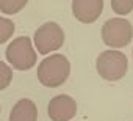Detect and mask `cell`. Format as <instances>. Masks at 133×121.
<instances>
[{"label": "cell", "instance_id": "obj_1", "mask_svg": "<svg viewBox=\"0 0 133 121\" xmlns=\"http://www.w3.org/2000/svg\"><path fill=\"white\" fill-rule=\"evenodd\" d=\"M71 65L69 60L61 53H53L44 58L38 66V80L49 88H56L63 85L69 77Z\"/></svg>", "mask_w": 133, "mask_h": 121}, {"label": "cell", "instance_id": "obj_2", "mask_svg": "<svg viewBox=\"0 0 133 121\" xmlns=\"http://www.w3.org/2000/svg\"><path fill=\"white\" fill-rule=\"evenodd\" d=\"M96 69L105 80L110 82L121 80L128 69L127 57L119 50H105L97 57Z\"/></svg>", "mask_w": 133, "mask_h": 121}, {"label": "cell", "instance_id": "obj_3", "mask_svg": "<svg viewBox=\"0 0 133 121\" xmlns=\"http://www.w3.org/2000/svg\"><path fill=\"white\" fill-rule=\"evenodd\" d=\"M8 63L17 71H28L36 65V50L31 46L30 38L19 36L10 43L6 49Z\"/></svg>", "mask_w": 133, "mask_h": 121}, {"label": "cell", "instance_id": "obj_4", "mask_svg": "<svg viewBox=\"0 0 133 121\" xmlns=\"http://www.w3.org/2000/svg\"><path fill=\"white\" fill-rule=\"evenodd\" d=\"M133 38V27L130 21L122 17L108 19L102 27V39L111 49H121L130 44Z\"/></svg>", "mask_w": 133, "mask_h": 121}, {"label": "cell", "instance_id": "obj_5", "mask_svg": "<svg viewBox=\"0 0 133 121\" xmlns=\"http://www.w3.org/2000/svg\"><path fill=\"white\" fill-rule=\"evenodd\" d=\"M35 46L36 50L42 55H47L53 50H58L64 43V32L56 22H45L35 32Z\"/></svg>", "mask_w": 133, "mask_h": 121}, {"label": "cell", "instance_id": "obj_6", "mask_svg": "<svg viewBox=\"0 0 133 121\" xmlns=\"http://www.w3.org/2000/svg\"><path fill=\"white\" fill-rule=\"evenodd\" d=\"M47 113L52 121H69L77 113V102L68 94H58L50 99Z\"/></svg>", "mask_w": 133, "mask_h": 121}, {"label": "cell", "instance_id": "obj_7", "mask_svg": "<svg viewBox=\"0 0 133 121\" xmlns=\"http://www.w3.org/2000/svg\"><path fill=\"white\" fill-rule=\"evenodd\" d=\"M103 11V0H74L72 14L83 24L94 22Z\"/></svg>", "mask_w": 133, "mask_h": 121}, {"label": "cell", "instance_id": "obj_8", "mask_svg": "<svg viewBox=\"0 0 133 121\" xmlns=\"http://www.w3.org/2000/svg\"><path fill=\"white\" fill-rule=\"evenodd\" d=\"M10 121H38V108L30 99H19L10 113Z\"/></svg>", "mask_w": 133, "mask_h": 121}, {"label": "cell", "instance_id": "obj_9", "mask_svg": "<svg viewBox=\"0 0 133 121\" xmlns=\"http://www.w3.org/2000/svg\"><path fill=\"white\" fill-rule=\"evenodd\" d=\"M25 5H27V0H21V2H16V0H0V10L5 14H16Z\"/></svg>", "mask_w": 133, "mask_h": 121}, {"label": "cell", "instance_id": "obj_10", "mask_svg": "<svg viewBox=\"0 0 133 121\" xmlns=\"http://www.w3.org/2000/svg\"><path fill=\"white\" fill-rule=\"evenodd\" d=\"M13 33H14V24H13V21L0 16V44L6 43L13 36Z\"/></svg>", "mask_w": 133, "mask_h": 121}, {"label": "cell", "instance_id": "obj_11", "mask_svg": "<svg viewBox=\"0 0 133 121\" xmlns=\"http://www.w3.org/2000/svg\"><path fill=\"white\" fill-rule=\"evenodd\" d=\"M11 80H13V71H11V68L6 63L0 62V91L8 88L10 83H11Z\"/></svg>", "mask_w": 133, "mask_h": 121}, {"label": "cell", "instance_id": "obj_12", "mask_svg": "<svg viewBox=\"0 0 133 121\" xmlns=\"http://www.w3.org/2000/svg\"><path fill=\"white\" fill-rule=\"evenodd\" d=\"M111 8L114 13L125 16L133 10V0H111Z\"/></svg>", "mask_w": 133, "mask_h": 121}, {"label": "cell", "instance_id": "obj_13", "mask_svg": "<svg viewBox=\"0 0 133 121\" xmlns=\"http://www.w3.org/2000/svg\"><path fill=\"white\" fill-rule=\"evenodd\" d=\"M0 110H2V108H0Z\"/></svg>", "mask_w": 133, "mask_h": 121}]
</instances>
